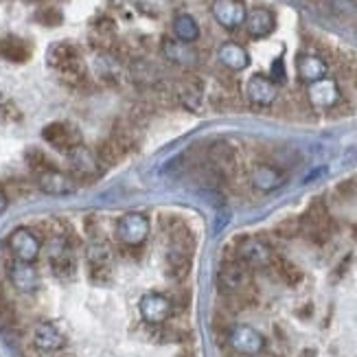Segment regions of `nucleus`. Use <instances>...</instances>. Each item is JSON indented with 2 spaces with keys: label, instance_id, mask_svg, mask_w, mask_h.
<instances>
[{
  "label": "nucleus",
  "instance_id": "nucleus-1",
  "mask_svg": "<svg viewBox=\"0 0 357 357\" xmlns=\"http://www.w3.org/2000/svg\"><path fill=\"white\" fill-rule=\"evenodd\" d=\"M49 66L61 75V79L68 84H82L86 79V64L82 51L70 42H57L49 49Z\"/></svg>",
  "mask_w": 357,
  "mask_h": 357
},
{
  "label": "nucleus",
  "instance_id": "nucleus-2",
  "mask_svg": "<svg viewBox=\"0 0 357 357\" xmlns=\"http://www.w3.org/2000/svg\"><path fill=\"white\" fill-rule=\"evenodd\" d=\"M217 283L226 296H239L250 291V268H245L241 261H226L217 274Z\"/></svg>",
  "mask_w": 357,
  "mask_h": 357
},
{
  "label": "nucleus",
  "instance_id": "nucleus-3",
  "mask_svg": "<svg viewBox=\"0 0 357 357\" xmlns=\"http://www.w3.org/2000/svg\"><path fill=\"white\" fill-rule=\"evenodd\" d=\"M301 232H305L309 241L314 243H327V239L331 237V217L322 202H314L309 206V211L301 220Z\"/></svg>",
  "mask_w": 357,
  "mask_h": 357
},
{
  "label": "nucleus",
  "instance_id": "nucleus-4",
  "mask_svg": "<svg viewBox=\"0 0 357 357\" xmlns=\"http://www.w3.org/2000/svg\"><path fill=\"white\" fill-rule=\"evenodd\" d=\"M274 257L276 255L272 252V248L257 237H245V239L237 241V261H241L243 266L250 270L272 266Z\"/></svg>",
  "mask_w": 357,
  "mask_h": 357
},
{
  "label": "nucleus",
  "instance_id": "nucleus-5",
  "mask_svg": "<svg viewBox=\"0 0 357 357\" xmlns=\"http://www.w3.org/2000/svg\"><path fill=\"white\" fill-rule=\"evenodd\" d=\"M88 274L92 283H107L112 278V250L103 241H92L86 250Z\"/></svg>",
  "mask_w": 357,
  "mask_h": 357
},
{
  "label": "nucleus",
  "instance_id": "nucleus-6",
  "mask_svg": "<svg viewBox=\"0 0 357 357\" xmlns=\"http://www.w3.org/2000/svg\"><path fill=\"white\" fill-rule=\"evenodd\" d=\"M149 235V220L141 213H128L123 215L116 224V237L123 245H143Z\"/></svg>",
  "mask_w": 357,
  "mask_h": 357
},
{
  "label": "nucleus",
  "instance_id": "nucleus-7",
  "mask_svg": "<svg viewBox=\"0 0 357 357\" xmlns=\"http://www.w3.org/2000/svg\"><path fill=\"white\" fill-rule=\"evenodd\" d=\"M9 250L15 261H24V263H33L40 257L42 250V241L33 230L29 228H15L9 235Z\"/></svg>",
  "mask_w": 357,
  "mask_h": 357
},
{
  "label": "nucleus",
  "instance_id": "nucleus-8",
  "mask_svg": "<svg viewBox=\"0 0 357 357\" xmlns=\"http://www.w3.org/2000/svg\"><path fill=\"white\" fill-rule=\"evenodd\" d=\"M141 316L145 322L149 324H165L169 320V316L174 314V301L165 296V294H158V291H151V294H145L141 298Z\"/></svg>",
  "mask_w": 357,
  "mask_h": 357
},
{
  "label": "nucleus",
  "instance_id": "nucleus-9",
  "mask_svg": "<svg viewBox=\"0 0 357 357\" xmlns=\"http://www.w3.org/2000/svg\"><path fill=\"white\" fill-rule=\"evenodd\" d=\"M68 165L70 174L77 180H92L99 176V158L95 151H90L84 145H77L68 151Z\"/></svg>",
  "mask_w": 357,
  "mask_h": 357
},
{
  "label": "nucleus",
  "instance_id": "nucleus-10",
  "mask_svg": "<svg viewBox=\"0 0 357 357\" xmlns=\"http://www.w3.org/2000/svg\"><path fill=\"white\" fill-rule=\"evenodd\" d=\"M340 99H342V95H340L337 82L329 79V77L307 86V101L314 107H320V110H333Z\"/></svg>",
  "mask_w": 357,
  "mask_h": 357
},
{
  "label": "nucleus",
  "instance_id": "nucleus-11",
  "mask_svg": "<svg viewBox=\"0 0 357 357\" xmlns=\"http://www.w3.org/2000/svg\"><path fill=\"white\" fill-rule=\"evenodd\" d=\"M42 138L51 147H55L59 151H66V153L70 149H75L77 145H82L79 132H77L73 126H68V123H51V126H46L42 130Z\"/></svg>",
  "mask_w": 357,
  "mask_h": 357
},
{
  "label": "nucleus",
  "instance_id": "nucleus-12",
  "mask_svg": "<svg viewBox=\"0 0 357 357\" xmlns=\"http://www.w3.org/2000/svg\"><path fill=\"white\" fill-rule=\"evenodd\" d=\"M245 15L243 0H213V18L224 29H239L245 22Z\"/></svg>",
  "mask_w": 357,
  "mask_h": 357
},
{
  "label": "nucleus",
  "instance_id": "nucleus-13",
  "mask_svg": "<svg viewBox=\"0 0 357 357\" xmlns=\"http://www.w3.org/2000/svg\"><path fill=\"white\" fill-rule=\"evenodd\" d=\"M245 97L250 103L266 107V105H272L278 99V88H276V84L270 79V77L252 75L250 82H248V86H245Z\"/></svg>",
  "mask_w": 357,
  "mask_h": 357
},
{
  "label": "nucleus",
  "instance_id": "nucleus-14",
  "mask_svg": "<svg viewBox=\"0 0 357 357\" xmlns=\"http://www.w3.org/2000/svg\"><path fill=\"white\" fill-rule=\"evenodd\" d=\"M38 186L40 191L49 195H70L77 189V182L73 176L59 172V169H49V172L38 174Z\"/></svg>",
  "mask_w": 357,
  "mask_h": 357
},
{
  "label": "nucleus",
  "instance_id": "nucleus-15",
  "mask_svg": "<svg viewBox=\"0 0 357 357\" xmlns=\"http://www.w3.org/2000/svg\"><path fill=\"white\" fill-rule=\"evenodd\" d=\"M208 160H211L213 172H217L222 178H230L232 174L237 172V151L224 141L211 145Z\"/></svg>",
  "mask_w": 357,
  "mask_h": 357
},
{
  "label": "nucleus",
  "instance_id": "nucleus-16",
  "mask_svg": "<svg viewBox=\"0 0 357 357\" xmlns=\"http://www.w3.org/2000/svg\"><path fill=\"white\" fill-rule=\"evenodd\" d=\"M9 281H11V285L18 291L31 294V291L38 289L40 276H38V270L33 268V263L13 261L11 266H9Z\"/></svg>",
  "mask_w": 357,
  "mask_h": 357
},
{
  "label": "nucleus",
  "instance_id": "nucleus-17",
  "mask_svg": "<svg viewBox=\"0 0 357 357\" xmlns=\"http://www.w3.org/2000/svg\"><path fill=\"white\" fill-rule=\"evenodd\" d=\"M232 349L241 355H259L263 351V335L252 327H235L228 335Z\"/></svg>",
  "mask_w": 357,
  "mask_h": 357
},
{
  "label": "nucleus",
  "instance_id": "nucleus-18",
  "mask_svg": "<svg viewBox=\"0 0 357 357\" xmlns=\"http://www.w3.org/2000/svg\"><path fill=\"white\" fill-rule=\"evenodd\" d=\"M33 344H36V349H40L44 353H55V351L64 349L66 340H64V333H61L55 324L40 322L33 329Z\"/></svg>",
  "mask_w": 357,
  "mask_h": 357
},
{
  "label": "nucleus",
  "instance_id": "nucleus-19",
  "mask_svg": "<svg viewBox=\"0 0 357 357\" xmlns=\"http://www.w3.org/2000/svg\"><path fill=\"white\" fill-rule=\"evenodd\" d=\"M243 24H245L248 33H250L252 38H266L274 31L276 18H274V13L268 7H255V9L248 11Z\"/></svg>",
  "mask_w": 357,
  "mask_h": 357
},
{
  "label": "nucleus",
  "instance_id": "nucleus-20",
  "mask_svg": "<svg viewBox=\"0 0 357 357\" xmlns=\"http://www.w3.org/2000/svg\"><path fill=\"white\" fill-rule=\"evenodd\" d=\"M327 70H329L327 61H324L320 55L305 53L296 59V73L301 77V82H305L307 86L324 79V77H327Z\"/></svg>",
  "mask_w": 357,
  "mask_h": 357
},
{
  "label": "nucleus",
  "instance_id": "nucleus-21",
  "mask_svg": "<svg viewBox=\"0 0 357 357\" xmlns=\"http://www.w3.org/2000/svg\"><path fill=\"white\" fill-rule=\"evenodd\" d=\"M51 270L57 278H64V281L66 278H73L77 272V259L70 252L68 243L61 237H59V248L53 250V255H51Z\"/></svg>",
  "mask_w": 357,
  "mask_h": 357
},
{
  "label": "nucleus",
  "instance_id": "nucleus-22",
  "mask_svg": "<svg viewBox=\"0 0 357 357\" xmlns=\"http://www.w3.org/2000/svg\"><path fill=\"white\" fill-rule=\"evenodd\" d=\"M252 184L257 186L259 191H274V189H278L283 182H285V174L281 172L278 167H274V165H257L255 169H252Z\"/></svg>",
  "mask_w": 357,
  "mask_h": 357
},
{
  "label": "nucleus",
  "instance_id": "nucleus-23",
  "mask_svg": "<svg viewBox=\"0 0 357 357\" xmlns=\"http://www.w3.org/2000/svg\"><path fill=\"white\" fill-rule=\"evenodd\" d=\"M162 53L169 61H174V64H180V66H193L197 61V51L191 44L180 42V40H165Z\"/></svg>",
  "mask_w": 357,
  "mask_h": 357
},
{
  "label": "nucleus",
  "instance_id": "nucleus-24",
  "mask_svg": "<svg viewBox=\"0 0 357 357\" xmlns=\"http://www.w3.org/2000/svg\"><path fill=\"white\" fill-rule=\"evenodd\" d=\"M217 57H220L222 66H226L228 70H243L248 64H250V55L237 42H226L220 46L217 51Z\"/></svg>",
  "mask_w": 357,
  "mask_h": 357
},
{
  "label": "nucleus",
  "instance_id": "nucleus-25",
  "mask_svg": "<svg viewBox=\"0 0 357 357\" xmlns=\"http://www.w3.org/2000/svg\"><path fill=\"white\" fill-rule=\"evenodd\" d=\"M202 97H204V86L197 79V77H186L178 86V99L189 107V110H199Z\"/></svg>",
  "mask_w": 357,
  "mask_h": 357
},
{
  "label": "nucleus",
  "instance_id": "nucleus-26",
  "mask_svg": "<svg viewBox=\"0 0 357 357\" xmlns=\"http://www.w3.org/2000/svg\"><path fill=\"white\" fill-rule=\"evenodd\" d=\"M31 55V49L26 46V42H22L20 38H0V57L9 59V61H26Z\"/></svg>",
  "mask_w": 357,
  "mask_h": 357
},
{
  "label": "nucleus",
  "instance_id": "nucleus-27",
  "mask_svg": "<svg viewBox=\"0 0 357 357\" xmlns=\"http://www.w3.org/2000/svg\"><path fill=\"white\" fill-rule=\"evenodd\" d=\"M174 33L180 42L193 44L199 38V26H197L195 18H191V15H186V13H180L174 20Z\"/></svg>",
  "mask_w": 357,
  "mask_h": 357
},
{
  "label": "nucleus",
  "instance_id": "nucleus-28",
  "mask_svg": "<svg viewBox=\"0 0 357 357\" xmlns=\"http://www.w3.org/2000/svg\"><path fill=\"white\" fill-rule=\"evenodd\" d=\"M272 268L276 270L278 278L285 283V285H298L303 281V272L296 263H291L287 259H281V257H274L272 261Z\"/></svg>",
  "mask_w": 357,
  "mask_h": 357
},
{
  "label": "nucleus",
  "instance_id": "nucleus-29",
  "mask_svg": "<svg viewBox=\"0 0 357 357\" xmlns=\"http://www.w3.org/2000/svg\"><path fill=\"white\" fill-rule=\"evenodd\" d=\"M126 156H128V151L123 149L112 136L107 138V141H103V143L99 145V149H97V158H99V162H103V165H107V167L119 165Z\"/></svg>",
  "mask_w": 357,
  "mask_h": 357
},
{
  "label": "nucleus",
  "instance_id": "nucleus-30",
  "mask_svg": "<svg viewBox=\"0 0 357 357\" xmlns=\"http://www.w3.org/2000/svg\"><path fill=\"white\" fill-rule=\"evenodd\" d=\"M24 158H26V165L33 169L36 174H42V172H49V169H55L53 160L46 156L44 151H40V149H29Z\"/></svg>",
  "mask_w": 357,
  "mask_h": 357
},
{
  "label": "nucleus",
  "instance_id": "nucleus-31",
  "mask_svg": "<svg viewBox=\"0 0 357 357\" xmlns=\"http://www.w3.org/2000/svg\"><path fill=\"white\" fill-rule=\"evenodd\" d=\"M331 3V9L342 15V18H353L357 15V0H329Z\"/></svg>",
  "mask_w": 357,
  "mask_h": 357
},
{
  "label": "nucleus",
  "instance_id": "nucleus-32",
  "mask_svg": "<svg viewBox=\"0 0 357 357\" xmlns=\"http://www.w3.org/2000/svg\"><path fill=\"white\" fill-rule=\"evenodd\" d=\"M276 232L283 239H294L301 232V220H283L281 224H278Z\"/></svg>",
  "mask_w": 357,
  "mask_h": 357
},
{
  "label": "nucleus",
  "instance_id": "nucleus-33",
  "mask_svg": "<svg viewBox=\"0 0 357 357\" xmlns=\"http://www.w3.org/2000/svg\"><path fill=\"white\" fill-rule=\"evenodd\" d=\"M11 324H13V309L3 294H0V329H9Z\"/></svg>",
  "mask_w": 357,
  "mask_h": 357
},
{
  "label": "nucleus",
  "instance_id": "nucleus-34",
  "mask_svg": "<svg viewBox=\"0 0 357 357\" xmlns=\"http://www.w3.org/2000/svg\"><path fill=\"white\" fill-rule=\"evenodd\" d=\"M38 20L46 26H57L61 22V13L57 9H42L38 13Z\"/></svg>",
  "mask_w": 357,
  "mask_h": 357
},
{
  "label": "nucleus",
  "instance_id": "nucleus-35",
  "mask_svg": "<svg viewBox=\"0 0 357 357\" xmlns=\"http://www.w3.org/2000/svg\"><path fill=\"white\" fill-rule=\"evenodd\" d=\"M270 79H272L274 84L285 82V66H283V59H276L274 64H272V77H270Z\"/></svg>",
  "mask_w": 357,
  "mask_h": 357
},
{
  "label": "nucleus",
  "instance_id": "nucleus-36",
  "mask_svg": "<svg viewBox=\"0 0 357 357\" xmlns=\"http://www.w3.org/2000/svg\"><path fill=\"white\" fill-rule=\"evenodd\" d=\"M353 193H355V189H353V182H342V184L337 186V195H340V197L349 199V197H353Z\"/></svg>",
  "mask_w": 357,
  "mask_h": 357
},
{
  "label": "nucleus",
  "instance_id": "nucleus-37",
  "mask_svg": "<svg viewBox=\"0 0 357 357\" xmlns=\"http://www.w3.org/2000/svg\"><path fill=\"white\" fill-rule=\"evenodd\" d=\"M7 204H9V199H7L5 191H3V189H0V215H3V213L7 211Z\"/></svg>",
  "mask_w": 357,
  "mask_h": 357
},
{
  "label": "nucleus",
  "instance_id": "nucleus-38",
  "mask_svg": "<svg viewBox=\"0 0 357 357\" xmlns=\"http://www.w3.org/2000/svg\"><path fill=\"white\" fill-rule=\"evenodd\" d=\"M64 357H75V355H64Z\"/></svg>",
  "mask_w": 357,
  "mask_h": 357
}]
</instances>
